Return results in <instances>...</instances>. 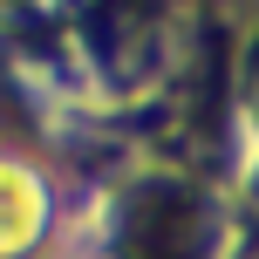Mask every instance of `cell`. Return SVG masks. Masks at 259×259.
I'll use <instances>...</instances> for the list:
<instances>
[{
  "instance_id": "1",
  "label": "cell",
  "mask_w": 259,
  "mask_h": 259,
  "mask_svg": "<svg viewBox=\"0 0 259 259\" xmlns=\"http://www.w3.org/2000/svg\"><path fill=\"white\" fill-rule=\"evenodd\" d=\"M123 259H205V211L184 191H150L123 225Z\"/></svg>"
}]
</instances>
